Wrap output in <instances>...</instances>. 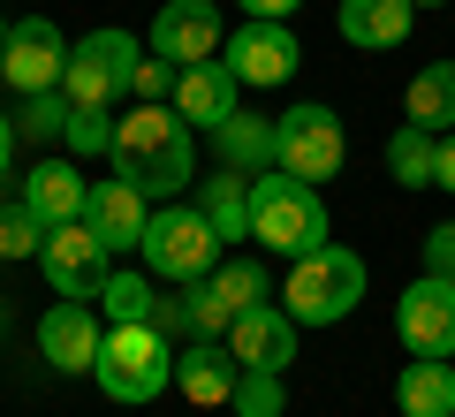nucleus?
<instances>
[{
	"instance_id": "obj_1",
	"label": "nucleus",
	"mask_w": 455,
	"mask_h": 417,
	"mask_svg": "<svg viewBox=\"0 0 455 417\" xmlns=\"http://www.w3.org/2000/svg\"><path fill=\"white\" fill-rule=\"evenodd\" d=\"M114 175L137 182L145 197H182L197 175V145H190V122H182L175 107H145L137 99V114H122L114 122Z\"/></svg>"
},
{
	"instance_id": "obj_2",
	"label": "nucleus",
	"mask_w": 455,
	"mask_h": 417,
	"mask_svg": "<svg viewBox=\"0 0 455 417\" xmlns=\"http://www.w3.org/2000/svg\"><path fill=\"white\" fill-rule=\"evenodd\" d=\"M251 243H259V251H281V258L326 251V205H319V190L296 182V175H281V167L251 175Z\"/></svg>"
},
{
	"instance_id": "obj_3",
	"label": "nucleus",
	"mask_w": 455,
	"mask_h": 417,
	"mask_svg": "<svg viewBox=\"0 0 455 417\" xmlns=\"http://www.w3.org/2000/svg\"><path fill=\"white\" fill-rule=\"evenodd\" d=\"M92 380L107 387L114 402H152V395H167V387H175V349H167V334H160L152 319L114 326V334L99 341Z\"/></svg>"
},
{
	"instance_id": "obj_4",
	"label": "nucleus",
	"mask_w": 455,
	"mask_h": 417,
	"mask_svg": "<svg viewBox=\"0 0 455 417\" xmlns=\"http://www.w3.org/2000/svg\"><path fill=\"white\" fill-rule=\"evenodd\" d=\"M357 304H364V258L357 251L326 243V251L296 258V273H289V319L296 326H334Z\"/></svg>"
},
{
	"instance_id": "obj_5",
	"label": "nucleus",
	"mask_w": 455,
	"mask_h": 417,
	"mask_svg": "<svg viewBox=\"0 0 455 417\" xmlns=\"http://www.w3.org/2000/svg\"><path fill=\"white\" fill-rule=\"evenodd\" d=\"M137 258H145L160 281H182V289H190V281H205L228 251H220V228H212L197 205H160V213H152V228H145V251H137Z\"/></svg>"
},
{
	"instance_id": "obj_6",
	"label": "nucleus",
	"mask_w": 455,
	"mask_h": 417,
	"mask_svg": "<svg viewBox=\"0 0 455 417\" xmlns=\"http://www.w3.org/2000/svg\"><path fill=\"white\" fill-rule=\"evenodd\" d=\"M341 160H349V137H341V114L334 107H289L274 122V167L296 182H334Z\"/></svg>"
},
{
	"instance_id": "obj_7",
	"label": "nucleus",
	"mask_w": 455,
	"mask_h": 417,
	"mask_svg": "<svg viewBox=\"0 0 455 417\" xmlns=\"http://www.w3.org/2000/svg\"><path fill=\"white\" fill-rule=\"evenodd\" d=\"M137 38L130 31H92L68 46V76H61V99L68 107H114V99L137 84Z\"/></svg>"
},
{
	"instance_id": "obj_8",
	"label": "nucleus",
	"mask_w": 455,
	"mask_h": 417,
	"mask_svg": "<svg viewBox=\"0 0 455 417\" xmlns=\"http://www.w3.org/2000/svg\"><path fill=\"white\" fill-rule=\"evenodd\" d=\"M38 266H46L53 296H68V304H92V296H107V281H114V251L92 236V221H61V228H46V251H38Z\"/></svg>"
},
{
	"instance_id": "obj_9",
	"label": "nucleus",
	"mask_w": 455,
	"mask_h": 417,
	"mask_svg": "<svg viewBox=\"0 0 455 417\" xmlns=\"http://www.w3.org/2000/svg\"><path fill=\"white\" fill-rule=\"evenodd\" d=\"M0 76L16 84L23 99L61 92V76H68V38H61V23H53V16H23L16 31H8V46H0Z\"/></svg>"
},
{
	"instance_id": "obj_10",
	"label": "nucleus",
	"mask_w": 455,
	"mask_h": 417,
	"mask_svg": "<svg viewBox=\"0 0 455 417\" xmlns=\"http://www.w3.org/2000/svg\"><path fill=\"white\" fill-rule=\"evenodd\" d=\"M395 334L410 357H455V281L425 273L395 296Z\"/></svg>"
},
{
	"instance_id": "obj_11",
	"label": "nucleus",
	"mask_w": 455,
	"mask_h": 417,
	"mask_svg": "<svg viewBox=\"0 0 455 417\" xmlns=\"http://www.w3.org/2000/svg\"><path fill=\"white\" fill-rule=\"evenodd\" d=\"M220 53H228V68H235V84H259V92L289 84L296 61H304V53H296V31H289V23H266V16H251Z\"/></svg>"
},
{
	"instance_id": "obj_12",
	"label": "nucleus",
	"mask_w": 455,
	"mask_h": 417,
	"mask_svg": "<svg viewBox=\"0 0 455 417\" xmlns=\"http://www.w3.org/2000/svg\"><path fill=\"white\" fill-rule=\"evenodd\" d=\"M220 46H228V31H220V8L212 0H167L160 16H152V53L175 61V68L212 61Z\"/></svg>"
},
{
	"instance_id": "obj_13",
	"label": "nucleus",
	"mask_w": 455,
	"mask_h": 417,
	"mask_svg": "<svg viewBox=\"0 0 455 417\" xmlns=\"http://www.w3.org/2000/svg\"><path fill=\"white\" fill-rule=\"evenodd\" d=\"M84 221H92V236L107 243V251H145V228H152V197L137 190V182H92V197H84Z\"/></svg>"
},
{
	"instance_id": "obj_14",
	"label": "nucleus",
	"mask_w": 455,
	"mask_h": 417,
	"mask_svg": "<svg viewBox=\"0 0 455 417\" xmlns=\"http://www.w3.org/2000/svg\"><path fill=\"white\" fill-rule=\"evenodd\" d=\"M228 349H235L243 372H289L296 365V319H289V304L243 311V319L228 326Z\"/></svg>"
},
{
	"instance_id": "obj_15",
	"label": "nucleus",
	"mask_w": 455,
	"mask_h": 417,
	"mask_svg": "<svg viewBox=\"0 0 455 417\" xmlns=\"http://www.w3.org/2000/svg\"><path fill=\"white\" fill-rule=\"evenodd\" d=\"M235 380H243V365H235L228 341L190 334V349H175V387L197 402V410H228V402H235Z\"/></svg>"
},
{
	"instance_id": "obj_16",
	"label": "nucleus",
	"mask_w": 455,
	"mask_h": 417,
	"mask_svg": "<svg viewBox=\"0 0 455 417\" xmlns=\"http://www.w3.org/2000/svg\"><path fill=\"white\" fill-rule=\"evenodd\" d=\"M99 341H107V334H99L92 304H68V296H61V304L38 319V357H46L53 372H92L99 365Z\"/></svg>"
},
{
	"instance_id": "obj_17",
	"label": "nucleus",
	"mask_w": 455,
	"mask_h": 417,
	"mask_svg": "<svg viewBox=\"0 0 455 417\" xmlns=\"http://www.w3.org/2000/svg\"><path fill=\"white\" fill-rule=\"evenodd\" d=\"M235 92H243V84H235L228 61H190L175 76V99H167V107H175L182 122H197V129H220L228 114H235Z\"/></svg>"
},
{
	"instance_id": "obj_18",
	"label": "nucleus",
	"mask_w": 455,
	"mask_h": 417,
	"mask_svg": "<svg viewBox=\"0 0 455 417\" xmlns=\"http://www.w3.org/2000/svg\"><path fill=\"white\" fill-rule=\"evenodd\" d=\"M84 197H92V182L76 175V160H38L31 175H23V205H31L46 228L84 221Z\"/></svg>"
},
{
	"instance_id": "obj_19",
	"label": "nucleus",
	"mask_w": 455,
	"mask_h": 417,
	"mask_svg": "<svg viewBox=\"0 0 455 417\" xmlns=\"http://www.w3.org/2000/svg\"><path fill=\"white\" fill-rule=\"evenodd\" d=\"M410 23H418V0H341V38L364 46V53L403 46Z\"/></svg>"
},
{
	"instance_id": "obj_20",
	"label": "nucleus",
	"mask_w": 455,
	"mask_h": 417,
	"mask_svg": "<svg viewBox=\"0 0 455 417\" xmlns=\"http://www.w3.org/2000/svg\"><path fill=\"white\" fill-rule=\"evenodd\" d=\"M403 417H455V357H410L395 380Z\"/></svg>"
},
{
	"instance_id": "obj_21",
	"label": "nucleus",
	"mask_w": 455,
	"mask_h": 417,
	"mask_svg": "<svg viewBox=\"0 0 455 417\" xmlns=\"http://www.w3.org/2000/svg\"><path fill=\"white\" fill-rule=\"evenodd\" d=\"M403 122L433 129V137H448V129H455V61H425L418 76H410V92H403Z\"/></svg>"
},
{
	"instance_id": "obj_22",
	"label": "nucleus",
	"mask_w": 455,
	"mask_h": 417,
	"mask_svg": "<svg viewBox=\"0 0 455 417\" xmlns=\"http://www.w3.org/2000/svg\"><path fill=\"white\" fill-rule=\"evenodd\" d=\"M197 213L220 228V243H251V182L235 167H220L212 182H197Z\"/></svg>"
},
{
	"instance_id": "obj_23",
	"label": "nucleus",
	"mask_w": 455,
	"mask_h": 417,
	"mask_svg": "<svg viewBox=\"0 0 455 417\" xmlns=\"http://www.w3.org/2000/svg\"><path fill=\"white\" fill-rule=\"evenodd\" d=\"M212 145H220V167H235V175H266V167H274V122L228 114V122L212 129Z\"/></svg>"
},
{
	"instance_id": "obj_24",
	"label": "nucleus",
	"mask_w": 455,
	"mask_h": 417,
	"mask_svg": "<svg viewBox=\"0 0 455 417\" xmlns=\"http://www.w3.org/2000/svg\"><path fill=\"white\" fill-rule=\"evenodd\" d=\"M387 175L403 182V190H433V175H440V137L433 129H418V122H403L387 137Z\"/></svg>"
},
{
	"instance_id": "obj_25",
	"label": "nucleus",
	"mask_w": 455,
	"mask_h": 417,
	"mask_svg": "<svg viewBox=\"0 0 455 417\" xmlns=\"http://www.w3.org/2000/svg\"><path fill=\"white\" fill-rule=\"evenodd\" d=\"M152 311H160V296H152L145 273H114L107 281V319L114 326H137V319H152Z\"/></svg>"
},
{
	"instance_id": "obj_26",
	"label": "nucleus",
	"mask_w": 455,
	"mask_h": 417,
	"mask_svg": "<svg viewBox=\"0 0 455 417\" xmlns=\"http://www.w3.org/2000/svg\"><path fill=\"white\" fill-rule=\"evenodd\" d=\"M228 410H235V417H281V410H289V387H281V372H243Z\"/></svg>"
},
{
	"instance_id": "obj_27",
	"label": "nucleus",
	"mask_w": 455,
	"mask_h": 417,
	"mask_svg": "<svg viewBox=\"0 0 455 417\" xmlns=\"http://www.w3.org/2000/svg\"><path fill=\"white\" fill-rule=\"evenodd\" d=\"M61 145L76 152V160H92V152H114V107H76L61 129Z\"/></svg>"
},
{
	"instance_id": "obj_28",
	"label": "nucleus",
	"mask_w": 455,
	"mask_h": 417,
	"mask_svg": "<svg viewBox=\"0 0 455 417\" xmlns=\"http://www.w3.org/2000/svg\"><path fill=\"white\" fill-rule=\"evenodd\" d=\"M38 251H46V221L16 197V205L0 213V258H38Z\"/></svg>"
},
{
	"instance_id": "obj_29",
	"label": "nucleus",
	"mask_w": 455,
	"mask_h": 417,
	"mask_svg": "<svg viewBox=\"0 0 455 417\" xmlns=\"http://www.w3.org/2000/svg\"><path fill=\"white\" fill-rule=\"evenodd\" d=\"M68 114H76V107H68V99L61 92H38V99H23V137H31V145H53V137H61V129H68Z\"/></svg>"
},
{
	"instance_id": "obj_30",
	"label": "nucleus",
	"mask_w": 455,
	"mask_h": 417,
	"mask_svg": "<svg viewBox=\"0 0 455 417\" xmlns=\"http://www.w3.org/2000/svg\"><path fill=\"white\" fill-rule=\"evenodd\" d=\"M175 76H182L175 61H160V53H145V61H137V84H130V92L145 99V107H167V99H175Z\"/></svg>"
},
{
	"instance_id": "obj_31",
	"label": "nucleus",
	"mask_w": 455,
	"mask_h": 417,
	"mask_svg": "<svg viewBox=\"0 0 455 417\" xmlns=\"http://www.w3.org/2000/svg\"><path fill=\"white\" fill-rule=\"evenodd\" d=\"M425 273H440V281H455V221H440L433 236H425Z\"/></svg>"
},
{
	"instance_id": "obj_32",
	"label": "nucleus",
	"mask_w": 455,
	"mask_h": 417,
	"mask_svg": "<svg viewBox=\"0 0 455 417\" xmlns=\"http://www.w3.org/2000/svg\"><path fill=\"white\" fill-rule=\"evenodd\" d=\"M289 8H304V0H243V16H266V23H289Z\"/></svg>"
},
{
	"instance_id": "obj_33",
	"label": "nucleus",
	"mask_w": 455,
	"mask_h": 417,
	"mask_svg": "<svg viewBox=\"0 0 455 417\" xmlns=\"http://www.w3.org/2000/svg\"><path fill=\"white\" fill-rule=\"evenodd\" d=\"M433 182H440V190H455V129L440 137V175H433Z\"/></svg>"
},
{
	"instance_id": "obj_34",
	"label": "nucleus",
	"mask_w": 455,
	"mask_h": 417,
	"mask_svg": "<svg viewBox=\"0 0 455 417\" xmlns=\"http://www.w3.org/2000/svg\"><path fill=\"white\" fill-rule=\"evenodd\" d=\"M8 160H16V122H0V182H8Z\"/></svg>"
},
{
	"instance_id": "obj_35",
	"label": "nucleus",
	"mask_w": 455,
	"mask_h": 417,
	"mask_svg": "<svg viewBox=\"0 0 455 417\" xmlns=\"http://www.w3.org/2000/svg\"><path fill=\"white\" fill-rule=\"evenodd\" d=\"M418 8H448V0H418Z\"/></svg>"
},
{
	"instance_id": "obj_36",
	"label": "nucleus",
	"mask_w": 455,
	"mask_h": 417,
	"mask_svg": "<svg viewBox=\"0 0 455 417\" xmlns=\"http://www.w3.org/2000/svg\"><path fill=\"white\" fill-rule=\"evenodd\" d=\"M0 46H8V23H0Z\"/></svg>"
}]
</instances>
